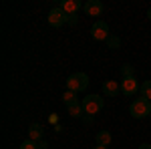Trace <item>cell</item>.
Segmentation results:
<instances>
[{"instance_id": "cell-1", "label": "cell", "mask_w": 151, "mask_h": 149, "mask_svg": "<svg viewBox=\"0 0 151 149\" xmlns=\"http://www.w3.org/2000/svg\"><path fill=\"white\" fill-rule=\"evenodd\" d=\"M129 113H131L133 119H145V117H149L151 115V101L143 99V97L135 99L131 103V107H129Z\"/></svg>"}, {"instance_id": "cell-2", "label": "cell", "mask_w": 151, "mask_h": 149, "mask_svg": "<svg viewBox=\"0 0 151 149\" xmlns=\"http://www.w3.org/2000/svg\"><path fill=\"white\" fill-rule=\"evenodd\" d=\"M87 87H89V77L85 73H73L67 79V91L83 93V91H87Z\"/></svg>"}, {"instance_id": "cell-3", "label": "cell", "mask_w": 151, "mask_h": 149, "mask_svg": "<svg viewBox=\"0 0 151 149\" xmlns=\"http://www.w3.org/2000/svg\"><path fill=\"white\" fill-rule=\"evenodd\" d=\"M81 103H83L85 113H87V115H93V117H95V113H99V111L103 109L105 101H103V97H99V95H89V97H85V99H83Z\"/></svg>"}, {"instance_id": "cell-4", "label": "cell", "mask_w": 151, "mask_h": 149, "mask_svg": "<svg viewBox=\"0 0 151 149\" xmlns=\"http://www.w3.org/2000/svg\"><path fill=\"white\" fill-rule=\"evenodd\" d=\"M139 91H141L139 81L135 79V77H127V79L121 81V93L125 97H133V95H137Z\"/></svg>"}, {"instance_id": "cell-5", "label": "cell", "mask_w": 151, "mask_h": 149, "mask_svg": "<svg viewBox=\"0 0 151 149\" xmlns=\"http://www.w3.org/2000/svg\"><path fill=\"white\" fill-rule=\"evenodd\" d=\"M91 36H93L95 40H107L109 38V24L105 22V20H97L93 24V28H91Z\"/></svg>"}, {"instance_id": "cell-6", "label": "cell", "mask_w": 151, "mask_h": 149, "mask_svg": "<svg viewBox=\"0 0 151 149\" xmlns=\"http://www.w3.org/2000/svg\"><path fill=\"white\" fill-rule=\"evenodd\" d=\"M48 24L52 28H60L63 24H67V14L60 10V6H57V8H52L48 12Z\"/></svg>"}, {"instance_id": "cell-7", "label": "cell", "mask_w": 151, "mask_h": 149, "mask_svg": "<svg viewBox=\"0 0 151 149\" xmlns=\"http://www.w3.org/2000/svg\"><path fill=\"white\" fill-rule=\"evenodd\" d=\"M79 8H81V2H79V0H63V2H60V10L65 12L67 16L77 14Z\"/></svg>"}, {"instance_id": "cell-8", "label": "cell", "mask_w": 151, "mask_h": 149, "mask_svg": "<svg viewBox=\"0 0 151 149\" xmlns=\"http://www.w3.org/2000/svg\"><path fill=\"white\" fill-rule=\"evenodd\" d=\"M85 12H87L89 16H101V12H103V2H99V0H89V2H85Z\"/></svg>"}, {"instance_id": "cell-9", "label": "cell", "mask_w": 151, "mask_h": 149, "mask_svg": "<svg viewBox=\"0 0 151 149\" xmlns=\"http://www.w3.org/2000/svg\"><path fill=\"white\" fill-rule=\"evenodd\" d=\"M103 93L107 97H117L121 93V85L117 81H105L103 83Z\"/></svg>"}, {"instance_id": "cell-10", "label": "cell", "mask_w": 151, "mask_h": 149, "mask_svg": "<svg viewBox=\"0 0 151 149\" xmlns=\"http://www.w3.org/2000/svg\"><path fill=\"white\" fill-rule=\"evenodd\" d=\"M42 135H45V129H42L40 123H32V125L28 127V139L30 141H40Z\"/></svg>"}, {"instance_id": "cell-11", "label": "cell", "mask_w": 151, "mask_h": 149, "mask_svg": "<svg viewBox=\"0 0 151 149\" xmlns=\"http://www.w3.org/2000/svg\"><path fill=\"white\" fill-rule=\"evenodd\" d=\"M111 133L109 131H99L97 135H95V141H97V145H103V147H107L109 143H111Z\"/></svg>"}, {"instance_id": "cell-12", "label": "cell", "mask_w": 151, "mask_h": 149, "mask_svg": "<svg viewBox=\"0 0 151 149\" xmlns=\"http://www.w3.org/2000/svg\"><path fill=\"white\" fill-rule=\"evenodd\" d=\"M67 111H69V115L70 117H81L83 113H85V109H83V103H70V105H67Z\"/></svg>"}, {"instance_id": "cell-13", "label": "cell", "mask_w": 151, "mask_h": 149, "mask_svg": "<svg viewBox=\"0 0 151 149\" xmlns=\"http://www.w3.org/2000/svg\"><path fill=\"white\" fill-rule=\"evenodd\" d=\"M141 97L147 99V101H151V81H145V83L141 85Z\"/></svg>"}, {"instance_id": "cell-14", "label": "cell", "mask_w": 151, "mask_h": 149, "mask_svg": "<svg viewBox=\"0 0 151 149\" xmlns=\"http://www.w3.org/2000/svg\"><path fill=\"white\" fill-rule=\"evenodd\" d=\"M121 75H123V79L135 77V67H133V65H123V67H121Z\"/></svg>"}, {"instance_id": "cell-15", "label": "cell", "mask_w": 151, "mask_h": 149, "mask_svg": "<svg viewBox=\"0 0 151 149\" xmlns=\"http://www.w3.org/2000/svg\"><path fill=\"white\" fill-rule=\"evenodd\" d=\"M63 101H65L67 105H70V103H77V93H73V91L63 93Z\"/></svg>"}, {"instance_id": "cell-16", "label": "cell", "mask_w": 151, "mask_h": 149, "mask_svg": "<svg viewBox=\"0 0 151 149\" xmlns=\"http://www.w3.org/2000/svg\"><path fill=\"white\" fill-rule=\"evenodd\" d=\"M107 45H109V48H113V50H117V48H119V46H121V40H119V36H109V38H107Z\"/></svg>"}, {"instance_id": "cell-17", "label": "cell", "mask_w": 151, "mask_h": 149, "mask_svg": "<svg viewBox=\"0 0 151 149\" xmlns=\"http://www.w3.org/2000/svg\"><path fill=\"white\" fill-rule=\"evenodd\" d=\"M20 149H36V141H30V139H26L20 143Z\"/></svg>"}, {"instance_id": "cell-18", "label": "cell", "mask_w": 151, "mask_h": 149, "mask_svg": "<svg viewBox=\"0 0 151 149\" xmlns=\"http://www.w3.org/2000/svg\"><path fill=\"white\" fill-rule=\"evenodd\" d=\"M77 22H79V16H77V14H70V16H67V24L75 26Z\"/></svg>"}, {"instance_id": "cell-19", "label": "cell", "mask_w": 151, "mask_h": 149, "mask_svg": "<svg viewBox=\"0 0 151 149\" xmlns=\"http://www.w3.org/2000/svg\"><path fill=\"white\" fill-rule=\"evenodd\" d=\"M48 145H47V141L45 139H40V141H36V149H47Z\"/></svg>"}, {"instance_id": "cell-20", "label": "cell", "mask_w": 151, "mask_h": 149, "mask_svg": "<svg viewBox=\"0 0 151 149\" xmlns=\"http://www.w3.org/2000/svg\"><path fill=\"white\" fill-rule=\"evenodd\" d=\"M137 149H151V145H149V143H141Z\"/></svg>"}, {"instance_id": "cell-21", "label": "cell", "mask_w": 151, "mask_h": 149, "mask_svg": "<svg viewBox=\"0 0 151 149\" xmlns=\"http://www.w3.org/2000/svg\"><path fill=\"white\" fill-rule=\"evenodd\" d=\"M93 149H107V147H103V145H95Z\"/></svg>"}, {"instance_id": "cell-22", "label": "cell", "mask_w": 151, "mask_h": 149, "mask_svg": "<svg viewBox=\"0 0 151 149\" xmlns=\"http://www.w3.org/2000/svg\"><path fill=\"white\" fill-rule=\"evenodd\" d=\"M147 18H149V20H151V8H149V10H147Z\"/></svg>"}]
</instances>
